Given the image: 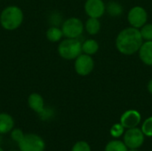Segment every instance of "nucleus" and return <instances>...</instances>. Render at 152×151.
Returning a JSON list of instances; mask_svg holds the SVG:
<instances>
[{
  "instance_id": "5701e85b",
  "label": "nucleus",
  "mask_w": 152,
  "mask_h": 151,
  "mask_svg": "<svg viewBox=\"0 0 152 151\" xmlns=\"http://www.w3.org/2000/svg\"><path fill=\"white\" fill-rule=\"evenodd\" d=\"M71 151H92L91 150V147L90 145L85 142V141H79L77 142H76L72 149Z\"/></svg>"
},
{
  "instance_id": "b1692460",
  "label": "nucleus",
  "mask_w": 152,
  "mask_h": 151,
  "mask_svg": "<svg viewBox=\"0 0 152 151\" xmlns=\"http://www.w3.org/2000/svg\"><path fill=\"white\" fill-rule=\"evenodd\" d=\"M147 89L149 91V93L152 94V79H151L148 83V85H147Z\"/></svg>"
},
{
  "instance_id": "6e6552de",
  "label": "nucleus",
  "mask_w": 152,
  "mask_h": 151,
  "mask_svg": "<svg viewBox=\"0 0 152 151\" xmlns=\"http://www.w3.org/2000/svg\"><path fill=\"white\" fill-rule=\"evenodd\" d=\"M144 134L138 127L127 129L124 133V142L128 149H139L144 142Z\"/></svg>"
},
{
  "instance_id": "a211bd4d",
  "label": "nucleus",
  "mask_w": 152,
  "mask_h": 151,
  "mask_svg": "<svg viewBox=\"0 0 152 151\" xmlns=\"http://www.w3.org/2000/svg\"><path fill=\"white\" fill-rule=\"evenodd\" d=\"M105 151H128V148L126 147L124 142L114 140L110 142L106 145Z\"/></svg>"
},
{
  "instance_id": "4be33fe9",
  "label": "nucleus",
  "mask_w": 152,
  "mask_h": 151,
  "mask_svg": "<svg viewBox=\"0 0 152 151\" xmlns=\"http://www.w3.org/2000/svg\"><path fill=\"white\" fill-rule=\"evenodd\" d=\"M25 133H23V131L20 128H13L11 132H10V137L11 139L15 142L17 144L22 140V138L24 137Z\"/></svg>"
},
{
  "instance_id": "aec40b11",
  "label": "nucleus",
  "mask_w": 152,
  "mask_h": 151,
  "mask_svg": "<svg viewBox=\"0 0 152 151\" xmlns=\"http://www.w3.org/2000/svg\"><path fill=\"white\" fill-rule=\"evenodd\" d=\"M142 131L147 137H152V117H148L142 125Z\"/></svg>"
},
{
  "instance_id": "bb28decb",
  "label": "nucleus",
  "mask_w": 152,
  "mask_h": 151,
  "mask_svg": "<svg viewBox=\"0 0 152 151\" xmlns=\"http://www.w3.org/2000/svg\"><path fill=\"white\" fill-rule=\"evenodd\" d=\"M10 151H20V150H10Z\"/></svg>"
},
{
  "instance_id": "f03ea898",
  "label": "nucleus",
  "mask_w": 152,
  "mask_h": 151,
  "mask_svg": "<svg viewBox=\"0 0 152 151\" xmlns=\"http://www.w3.org/2000/svg\"><path fill=\"white\" fill-rule=\"evenodd\" d=\"M23 20V12L17 5H8L0 13V25L7 31H13L19 28Z\"/></svg>"
},
{
  "instance_id": "39448f33",
  "label": "nucleus",
  "mask_w": 152,
  "mask_h": 151,
  "mask_svg": "<svg viewBox=\"0 0 152 151\" xmlns=\"http://www.w3.org/2000/svg\"><path fill=\"white\" fill-rule=\"evenodd\" d=\"M61 28L66 38H78L84 32L85 25L80 19L70 17L63 21Z\"/></svg>"
},
{
  "instance_id": "0eeeda50",
  "label": "nucleus",
  "mask_w": 152,
  "mask_h": 151,
  "mask_svg": "<svg viewBox=\"0 0 152 151\" xmlns=\"http://www.w3.org/2000/svg\"><path fill=\"white\" fill-rule=\"evenodd\" d=\"M127 20L131 27L135 28H141L147 23L148 13L147 11L139 5L134 6L130 9L127 14Z\"/></svg>"
},
{
  "instance_id": "20e7f679",
  "label": "nucleus",
  "mask_w": 152,
  "mask_h": 151,
  "mask_svg": "<svg viewBox=\"0 0 152 151\" xmlns=\"http://www.w3.org/2000/svg\"><path fill=\"white\" fill-rule=\"evenodd\" d=\"M20 151H45V142L44 139L36 133H26L18 143Z\"/></svg>"
},
{
  "instance_id": "393cba45",
  "label": "nucleus",
  "mask_w": 152,
  "mask_h": 151,
  "mask_svg": "<svg viewBox=\"0 0 152 151\" xmlns=\"http://www.w3.org/2000/svg\"><path fill=\"white\" fill-rule=\"evenodd\" d=\"M128 151H139L138 149H128Z\"/></svg>"
},
{
  "instance_id": "f257e3e1",
  "label": "nucleus",
  "mask_w": 152,
  "mask_h": 151,
  "mask_svg": "<svg viewBox=\"0 0 152 151\" xmlns=\"http://www.w3.org/2000/svg\"><path fill=\"white\" fill-rule=\"evenodd\" d=\"M142 43L140 29L130 26L119 32L116 39V47L124 55H133L139 52Z\"/></svg>"
},
{
  "instance_id": "f8f14e48",
  "label": "nucleus",
  "mask_w": 152,
  "mask_h": 151,
  "mask_svg": "<svg viewBox=\"0 0 152 151\" xmlns=\"http://www.w3.org/2000/svg\"><path fill=\"white\" fill-rule=\"evenodd\" d=\"M138 53L141 61L145 65L152 66V41L143 42Z\"/></svg>"
},
{
  "instance_id": "2eb2a0df",
  "label": "nucleus",
  "mask_w": 152,
  "mask_h": 151,
  "mask_svg": "<svg viewBox=\"0 0 152 151\" xmlns=\"http://www.w3.org/2000/svg\"><path fill=\"white\" fill-rule=\"evenodd\" d=\"M85 29L86 30V32L89 35L94 36V35L98 34L101 29V22H100L99 19L89 17L87 19V20L86 21Z\"/></svg>"
},
{
  "instance_id": "1a4fd4ad",
  "label": "nucleus",
  "mask_w": 152,
  "mask_h": 151,
  "mask_svg": "<svg viewBox=\"0 0 152 151\" xmlns=\"http://www.w3.org/2000/svg\"><path fill=\"white\" fill-rule=\"evenodd\" d=\"M85 12L89 17L100 19L106 12V4L102 0H86Z\"/></svg>"
},
{
  "instance_id": "9b49d317",
  "label": "nucleus",
  "mask_w": 152,
  "mask_h": 151,
  "mask_svg": "<svg viewBox=\"0 0 152 151\" xmlns=\"http://www.w3.org/2000/svg\"><path fill=\"white\" fill-rule=\"evenodd\" d=\"M28 105L31 110L40 114L45 109V101L41 94L37 93H32L28 97Z\"/></svg>"
},
{
  "instance_id": "f3484780",
  "label": "nucleus",
  "mask_w": 152,
  "mask_h": 151,
  "mask_svg": "<svg viewBox=\"0 0 152 151\" xmlns=\"http://www.w3.org/2000/svg\"><path fill=\"white\" fill-rule=\"evenodd\" d=\"M123 6L117 3L115 1H111L107 5H106V12L111 16V17H118L123 13Z\"/></svg>"
},
{
  "instance_id": "423d86ee",
  "label": "nucleus",
  "mask_w": 152,
  "mask_h": 151,
  "mask_svg": "<svg viewBox=\"0 0 152 151\" xmlns=\"http://www.w3.org/2000/svg\"><path fill=\"white\" fill-rule=\"evenodd\" d=\"M74 69L77 75L81 77L88 76L94 69V61L91 55L81 53L77 58L75 59Z\"/></svg>"
},
{
  "instance_id": "9d476101",
  "label": "nucleus",
  "mask_w": 152,
  "mask_h": 151,
  "mask_svg": "<svg viewBox=\"0 0 152 151\" xmlns=\"http://www.w3.org/2000/svg\"><path fill=\"white\" fill-rule=\"evenodd\" d=\"M142 116L139 111L135 109H129L122 114L120 117V124L125 129H131L137 127L141 123Z\"/></svg>"
},
{
  "instance_id": "a878e982",
  "label": "nucleus",
  "mask_w": 152,
  "mask_h": 151,
  "mask_svg": "<svg viewBox=\"0 0 152 151\" xmlns=\"http://www.w3.org/2000/svg\"><path fill=\"white\" fill-rule=\"evenodd\" d=\"M0 151H4V150H3V149H2V148L0 147Z\"/></svg>"
},
{
  "instance_id": "ddd939ff",
  "label": "nucleus",
  "mask_w": 152,
  "mask_h": 151,
  "mask_svg": "<svg viewBox=\"0 0 152 151\" xmlns=\"http://www.w3.org/2000/svg\"><path fill=\"white\" fill-rule=\"evenodd\" d=\"M14 128V119L8 114L2 112L0 113V134L10 133V132Z\"/></svg>"
},
{
  "instance_id": "6ab92c4d",
  "label": "nucleus",
  "mask_w": 152,
  "mask_h": 151,
  "mask_svg": "<svg viewBox=\"0 0 152 151\" xmlns=\"http://www.w3.org/2000/svg\"><path fill=\"white\" fill-rule=\"evenodd\" d=\"M143 41H152V23H146L140 28Z\"/></svg>"
},
{
  "instance_id": "4468645a",
  "label": "nucleus",
  "mask_w": 152,
  "mask_h": 151,
  "mask_svg": "<svg viewBox=\"0 0 152 151\" xmlns=\"http://www.w3.org/2000/svg\"><path fill=\"white\" fill-rule=\"evenodd\" d=\"M45 36L48 41L52 43H57V42H60L64 36L61 28L56 27V26H52L46 30Z\"/></svg>"
},
{
  "instance_id": "412c9836",
  "label": "nucleus",
  "mask_w": 152,
  "mask_h": 151,
  "mask_svg": "<svg viewBox=\"0 0 152 151\" xmlns=\"http://www.w3.org/2000/svg\"><path fill=\"white\" fill-rule=\"evenodd\" d=\"M110 135L114 138H119L120 136H122L125 133V128L124 126L119 123V124H115L112 125V127L110 128Z\"/></svg>"
},
{
  "instance_id": "dca6fc26",
  "label": "nucleus",
  "mask_w": 152,
  "mask_h": 151,
  "mask_svg": "<svg viewBox=\"0 0 152 151\" xmlns=\"http://www.w3.org/2000/svg\"><path fill=\"white\" fill-rule=\"evenodd\" d=\"M99 51V44L94 39H86L82 43V52L83 53L88 55H94Z\"/></svg>"
},
{
  "instance_id": "7ed1b4c3",
  "label": "nucleus",
  "mask_w": 152,
  "mask_h": 151,
  "mask_svg": "<svg viewBox=\"0 0 152 151\" xmlns=\"http://www.w3.org/2000/svg\"><path fill=\"white\" fill-rule=\"evenodd\" d=\"M82 53V43L78 38H65L58 45L59 55L67 61L75 60Z\"/></svg>"
}]
</instances>
